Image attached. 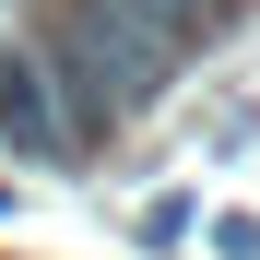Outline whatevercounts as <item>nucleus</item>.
<instances>
[{"instance_id": "nucleus-1", "label": "nucleus", "mask_w": 260, "mask_h": 260, "mask_svg": "<svg viewBox=\"0 0 260 260\" xmlns=\"http://www.w3.org/2000/svg\"><path fill=\"white\" fill-rule=\"evenodd\" d=\"M95 142H107V118L59 83V59L36 48V36H0V154L71 166V154H95Z\"/></svg>"}]
</instances>
